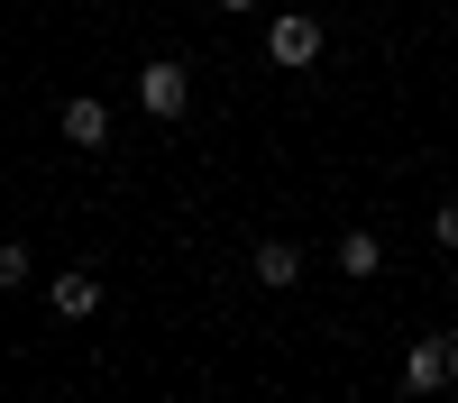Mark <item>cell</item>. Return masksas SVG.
Returning a JSON list of instances; mask_svg holds the SVG:
<instances>
[{
    "mask_svg": "<svg viewBox=\"0 0 458 403\" xmlns=\"http://www.w3.org/2000/svg\"><path fill=\"white\" fill-rule=\"evenodd\" d=\"M47 312H55V321H92V312H101V275H83V266L47 275Z\"/></svg>",
    "mask_w": 458,
    "mask_h": 403,
    "instance_id": "obj_5",
    "label": "cell"
},
{
    "mask_svg": "<svg viewBox=\"0 0 458 403\" xmlns=\"http://www.w3.org/2000/svg\"><path fill=\"white\" fill-rule=\"evenodd\" d=\"M376 266H386V239H376V230H349V239H339V275H376Z\"/></svg>",
    "mask_w": 458,
    "mask_h": 403,
    "instance_id": "obj_7",
    "label": "cell"
},
{
    "mask_svg": "<svg viewBox=\"0 0 458 403\" xmlns=\"http://www.w3.org/2000/svg\"><path fill=\"white\" fill-rule=\"evenodd\" d=\"M449 293H458V275H449Z\"/></svg>",
    "mask_w": 458,
    "mask_h": 403,
    "instance_id": "obj_11",
    "label": "cell"
},
{
    "mask_svg": "<svg viewBox=\"0 0 458 403\" xmlns=\"http://www.w3.org/2000/svg\"><path fill=\"white\" fill-rule=\"evenodd\" d=\"M431 239H440V248L458 256V202H440V211H431Z\"/></svg>",
    "mask_w": 458,
    "mask_h": 403,
    "instance_id": "obj_9",
    "label": "cell"
},
{
    "mask_svg": "<svg viewBox=\"0 0 458 403\" xmlns=\"http://www.w3.org/2000/svg\"><path fill=\"white\" fill-rule=\"evenodd\" d=\"M37 275V256H28V239H0V293H19Z\"/></svg>",
    "mask_w": 458,
    "mask_h": 403,
    "instance_id": "obj_8",
    "label": "cell"
},
{
    "mask_svg": "<svg viewBox=\"0 0 458 403\" xmlns=\"http://www.w3.org/2000/svg\"><path fill=\"white\" fill-rule=\"evenodd\" d=\"M321 46H330V28H321L312 10H284V19H266V55H276L284 73H302V64H321Z\"/></svg>",
    "mask_w": 458,
    "mask_h": 403,
    "instance_id": "obj_2",
    "label": "cell"
},
{
    "mask_svg": "<svg viewBox=\"0 0 458 403\" xmlns=\"http://www.w3.org/2000/svg\"><path fill=\"white\" fill-rule=\"evenodd\" d=\"M248 10H257V0H220V19H248Z\"/></svg>",
    "mask_w": 458,
    "mask_h": 403,
    "instance_id": "obj_10",
    "label": "cell"
},
{
    "mask_svg": "<svg viewBox=\"0 0 458 403\" xmlns=\"http://www.w3.org/2000/svg\"><path fill=\"white\" fill-rule=\"evenodd\" d=\"M440 385H458V330H431L403 348V394H440Z\"/></svg>",
    "mask_w": 458,
    "mask_h": 403,
    "instance_id": "obj_3",
    "label": "cell"
},
{
    "mask_svg": "<svg viewBox=\"0 0 458 403\" xmlns=\"http://www.w3.org/2000/svg\"><path fill=\"white\" fill-rule=\"evenodd\" d=\"M138 110L147 120H183V110H193V73H183L174 55H147L138 64Z\"/></svg>",
    "mask_w": 458,
    "mask_h": 403,
    "instance_id": "obj_1",
    "label": "cell"
},
{
    "mask_svg": "<svg viewBox=\"0 0 458 403\" xmlns=\"http://www.w3.org/2000/svg\"><path fill=\"white\" fill-rule=\"evenodd\" d=\"M55 129H64L73 156H101V147H110V101H101V92H73V101L55 110Z\"/></svg>",
    "mask_w": 458,
    "mask_h": 403,
    "instance_id": "obj_4",
    "label": "cell"
},
{
    "mask_svg": "<svg viewBox=\"0 0 458 403\" xmlns=\"http://www.w3.org/2000/svg\"><path fill=\"white\" fill-rule=\"evenodd\" d=\"M248 266H257V284H266V293H293V284H302V239H257Z\"/></svg>",
    "mask_w": 458,
    "mask_h": 403,
    "instance_id": "obj_6",
    "label": "cell"
}]
</instances>
